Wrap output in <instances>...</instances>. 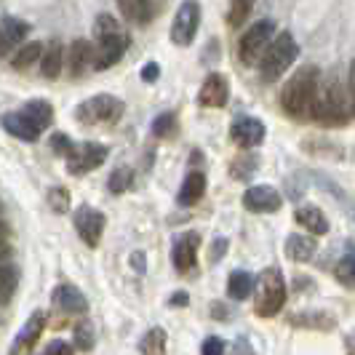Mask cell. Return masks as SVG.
Returning <instances> with one entry per match:
<instances>
[{"mask_svg": "<svg viewBox=\"0 0 355 355\" xmlns=\"http://www.w3.org/2000/svg\"><path fill=\"white\" fill-rule=\"evenodd\" d=\"M51 304L56 310L67 313V315H86L89 313V300L80 288H75L72 284H59L51 291Z\"/></svg>", "mask_w": 355, "mask_h": 355, "instance_id": "14", "label": "cell"}, {"mask_svg": "<svg viewBox=\"0 0 355 355\" xmlns=\"http://www.w3.org/2000/svg\"><path fill=\"white\" fill-rule=\"evenodd\" d=\"M40 355H75V347H72L70 342H64V339H53V342H49L40 350Z\"/></svg>", "mask_w": 355, "mask_h": 355, "instance_id": "39", "label": "cell"}, {"mask_svg": "<svg viewBox=\"0 0 355 355\" xmlns=\"http://www.w3.org/2000/svg\"><path fill=\"white\" fill-rule=\"evenodd\" d=\"M40 51H43V46L40 43H21L14 53V59H11V67L19 72L30 70L33 64H37V59H40Z\"/></svg>", "mask_w": 355, "mask_h": 355, "instance_id": "27", "label": "cell"}, {"mask_svg": "<svg viewBox=\"0 0 355 355\" xmlns=\"http://www.w3.org/2000/svg\"><path fill=\"white\" fill-rule=\"evenodd\" d=\"M265 123L262 121H257V118H241V121H235L230 128V139L238 147H243V150H254V147H259V144L265 142Z\"/></svg>", "mask_w": 355, "mask_h": 355, "instance_id": "16", "label": "cell"}, {"mask_svg": "<svg viewBox=\"0 0 355 355\" xmlns=\"http://www.w3.org/2000/svg\"><path fill=\"white\" fill-rule=\"evenodd\" d=\"M158 72H160L158 64H155V62H150V64L142 70V80H147V83H155V80H158Z\"/></svg>", "mask_w": 355, "mask_h": 355, "instance_id": "42", "label": "cell"}, {"mask_svg": "<svg viewBox=\"0 0 355 355\" xmlns=\"http://www.w3.org/2000/svg\"><path fill=\"white\" fill-rule=\"evenodd\" d=\"M318 249V243H315V235H288L286 238V257L291 259V262H307V259H313V254Z\"/></svg>", "mask_w": 355, "mask_h": 355, "instance_id": "20", "label": "cell"}, {"mask_svg": "<svg viewBox=\"0 0 355 355\" xmlns=\"http://www.w3.org/2000/svg\"><path fill=\"white\" fill-rule=\"evenodd\" d=\"M134 262H137V270H144V265H142V254H134Z\"/></svg>", "mask_w": 355, "mask_h": 355, "instance_id": "47", "label": "cell"}, {"mask_svg": "<svg viewBox=\"0 0 355 355\" xmlns=\"http://www.w3.org/2000/svg\"><path fill=\"white\" fill-rule=\"evenodd\" d=\"M187 302H190V294H187V291H177V294H171V300H168L171 307H187Z\"/></svg>", "mask_w": 355, "mask_h": 355, "instance_id": "43", "label": "cell"}, {"mask_svg": "<svg viewBox=\"0 0 355 355\" xmlns=\"http://www.w3.org/2000/svg\"><path fill=\"white\" fill-rule=\"evenodd\" d=\"M200 27V6L198 0H182V6L177 8V17L171 24V40L174 46H190L198 35Z\"/></svg>", "mask_w": 355, "mask_h": 355, "instance_id": "9", "label": "cell"}, {"mask_svg": "<svg viewBox=\"0 0 355 355\" xmlns=\"http://www.w3.org/2000/svg\"><path fill=\"white\" fill-rule=\"evenodd\" d=\"M21 112H24L40 131H46L53 121V107L49 105L46 99H33V102H27V105L21 107Z\"/></svg>", "mask_w": 355, "mask_h": 355, "instance_id": "26", "label": "cell"}, {"mask_svg": "<svg viewBox=\"0 0 355 355\" xmlns=\"http://www.w3.org/2000/svg\"><path fill=\"white\" fill-rule=\"evenodd\" d=\"M46 200H49V206H51L53 214L70 211V193H67V187H51Z\"/></svg>", "mask_w": 355, "mask_h": 355, "instance_id": "37", "label": "cell"}, {"mask_svg": "<svg viewBox=\"0 0 355 355\" xmlns=\"http://www.w3.org/2000/svg\"><path fill=\"white\" fill-rule=\"evenodd\" d=\"M198 249H200V235L198 232H182L174 238V249H171V262L177 267V272H190L198 262Z\"/></svg>", "mask_w": 355, "mask_h": 355, "instance_id": "12", "label": "cell"}, {"mask_svg": "<svg viewBox=\"0 0 355 355\" xmlns=\"http://www.w3.org/2000/svg\"><path fill=\"white\" fill-rule=\"evenodd\" d=\"M46 329V315L43 313H33L30 318L24 320L21 331L17 334V339L11 342L8 355H33L37 350V339Z\"/></svg>", "mask_w": 355, "mask_h": 355, "instance_id": "11", "label": "cell"}, {"mask_svg": "<svg viewBox=\"0 0 355 355\" xmlns=\"http://www.w3.org/2000/svg\"><path fill=\"white\" fill-rule=\"evenodd\" d=\"M211 315H214V318H219V320L230 318V313L225 310V304H222V302H214L211 304Z\"/></svg>", "mask_w": 355, "mask_h": 355, "instance_id": "45", "label": "cell"}, {"mask_svg": "<svg viewBox=\"0 0 355 355\" xmlns=\"http://www.w3.org/2000/svg\"><path fill=\"white\" fill-rule=\"evenodd\" d=\"M275 35V21L272 19H259L251 24V30H246V35L238 43V56L243 64H257L262 51L267 49V43Z\"/></svg>", "mask_w": 355, "mask_h": 355, "instance_id": "7", "label": "cell"}, {"mask_svg": "<svg viewBox=\"0 0 355 355\" xmlns=\"http://www.w3.org/2000/svg\"><path fill=\"white\" fill-rule=\"evenodd\" d=\"M153 134L158 139H168L177 134V115L174 112H160L158 118L153 121Z\"/></svg>", "mask_w": 355, "mask_h": 355, "instance_id": "36", "label": "cell"}, {"mask_svg": "<svg viewBox=\"0 0 355 355\" xmlns=\"http://www.w3.org/2000/svg\"><path fill=\"white\" fill-rule=\"evenodd\" d=\"M96 46H94V70H110L112 64H118L123 59L128 49V37L121 30V24L110 14H102L96 19Z\"/></svg>", "mask_w": 355, "mask_h": 355, "instance_id": "3", "label": "cell"}, {"mask_svg": "<svg viewBox=\"0 0 355 355\" xmlns=\"http://www.w3.org/2000/svg\"><path fill=\"white\" fill-rule=\"evenodd\" d=\"M243 206L254 214H275L284 206V198L270 184H254L243 193Z\"/></svg>", "mask_w": 355, "mask_h": 355, "instance_id": "13", "label": "cell"}, {"mask_svg": "<svg viewBox=\"0 0 355 355\" xmlns=\"http://www.w3.org/2000/svg\"><path fill=\"white\" fill-rule=\"evenodd\" d=\"M227 99H230V86H227L225 75L211 72V75L203 80V86H200L198 105L209 107V110H222V107L227 105Z\"/></svg>", "mask_w": 355, "mask_h": 355, "instance_id": "15", "label": "cell"}, {"mask_svg": "<svg viewBox=\"0 0 355 355\" xmlns=\"http://www.w3.org/2000/svg\"><path fill=\"white\" fill-rule=\"evenodd\" d=\"M121 115H123V102L112 94H96L75 110L78 123L83 125H112L121 121Z\"/></svg>", "mask_w": 355, "mask_h": 355, "instance_id": "6", "label": "cell"}, {"mask_svg": "<svg viewBox=\"0 0 355 355\" xmlns=\"http://www.w3.org/2000/svg\"><path fill=\"white\" fill-rule=\"evenodd\" d=\"M3 128L11 134V137H17L21 142H35L37 137L43 134L40 128H37L21 110L19 112H8V115H3Z\"/></svg>", "mask_w": 355, "mask_h": 355, "instance_id": "17", "label": "cell"}, {"mask_svg": "<svg viewBox=\"0 0 355 355\" xmlns=\"http://www.w3.org/2000/svg\"><path fill=\"white\" fill-rule=\"evenodd\" d=\"M94 70V43L89 40H75L70 46V75L80 78Z\"/></svg>", "mask_w": 355, "mask_h": 355, "instance_id": "19", "label": "cell"}, {"mask_svg": "<svg viewBox=\"0 0 355 355\" xmlns=\"http://www.w3.org/2000/svg\"><path fill=\"white\" fill-rule=\"evenodd\" d=\"M206 193V174L203 171H190L184 182H182V190H179V206H196L198 200Z\"/></svg>", "mask_w": 355, "mask_h": 355, "instance_id": "21", "label": "cell"}, {"mask_svg": "<svg viewBox=\"0 0 355 355\" xmlns=\"http://www.w3.org/2000/svg\"><path fill=\"white\" fill-rule=\"evenodd\" d=\"M297 222L302 225L307 232H313V235H326L329 232V219H326V214L315 209V206H302V209H297Z\"/></svg>", "mask_w": 355, "mask_h": 355, "instance_id": "23", "label": "cell"}, {"mask_svg": "<svg viewBox=\"0 0 355 355\" xmlns=\"http://www.w3.org/2000/svg\"><path fill=\"white\" fill-rule=\"evenodd\" d=\"M310 118L323 125H347L353 121V86L350 80L342 86L337 75H331L326 83H318V94L310 110Z\"/></svg>", "mask_w": 355, "mask_h": 355, "instance_id": "1", "label": "cell"}, {"mask_svg": "<svg viewBox=\"0 0 355 355\" xmlns=\"http://www.w3.org/2000/svg\"><path fill=\"white\" fill-rule=\"evenodd\" d=\"M227 249H230V241H227V238H222V235H219V238H214L211 251H209V262H219Z\"/></svg>", "mask_w": 355, "mask_h": 355, "instance_id": "41", "label": "cell"}, {"mask_svg": "<svg viewBox=\"0 0 355 355\" xmlns=\"http://www.w3.org/2000/svg\"><path fill=\"white\" fill-rule=\"evenodd\" d=\"M14 257V246L8 243V238H0V262H8Z\"/></svg>", "mask_w": 355, "mask_h": 355, "instance_id": "44", "label": "cell"}, {"mask_svg": "<svg viewBox=\"0 0 355 355\" xmlns=\"http://www.w3.org/2000/svg\"><path fill=\"white\" fill-rule=\"evenodd\" d=\"M37 64H40L43 78H49V80L59 78V72H62V46H59V40H51V43L40 51Z\"/></svg>", "mask_w": 355, "mask_h": 355, "instance_id": "22", "label": "cell"}, {"mask_svg": "<svg viewBox=\"0 0 355 355\" xmlns=\"http://www.w3.org/2000/svg\"><path fill=\"white\" fill-rule=\"evenodd\" d=\"M110 150L99 142H83V144H72L70 155H67V171L72 177H83L94 168H99L107 160Z\"/></svg>", "mask_w": 355, "mask_h": 355, "instance_id": "8", "label": "cell"}, {"mask_svg": "<svg viewBox=\"0 0 355 355\" xmlns=\"http://www.w3.org/2000/svg\"><path fill=\"white\" fill-rule=\"evenodd\" d=\"M200 355H225V339L206 337L200 345Z\"/></svg>", "mask_w": 355, "mask_h": 355, "instance_id": "40", "label": "cell"}, {"mask_svg": "<svg viewBox=\"0 0 355 355\" xmlns=\"http://www.w3.org/2000/svg\"><path fill=\"white\" fill-rule=\"evenodd\" d=\"M254 313L259 318H272L286 304V281L278 267H265L254 278Z\"/></svg>", "mask_w": 355, "mask_h": 355, "instance_id": "4", "label": "cell"}, {"mask_svg": "<svg viewBox=\"0 0 355 355\" xmlns=\"http://www.w3.org/2000/svg\"><path fill=\"white\" fill-rule=\"evenodd\" d=\"M19 286V272L14 265H6L0 262V304H8L14 300Z\"/></svg>", "mask_w": 355, "mask_h": 355, "instance_id": "28", "label": "cell"}, {"mask_svg": "<svg viewBox=\"0 0 355 355\" xmlns=\"http://www.w3.org/2000/svg\"><path fill=\"white\" fill-rule=\"evenodd\" d=\"M291 326H302V329H320V331H331L334 329V318L326 313H304V315H291L288 318Z\"/></svg>", "mask_w": 355, "mask_h": 355, "instance_id": "29", "label": "cell"}, {"mask_svg": "<svg viewBox=\"0 0 355 355\" xmlns=\"http://www.w3.org/2000/svg\"><path fill=\"white\" fill-rule=\"evenodd\" d=\"M166 347H168V337H166V329L160 326H153L142 337V355H166Z\"/></svg>", "mask_w": 355, "mask_h": 355, "instance_id": "30", "label": "cell"}, {"mask_svg": "<svg viewBox=\"0 0 355 355\" xmlns=\"http://www.w3.org/2000/svg\"><path fill=\"white\" fill-rule=\"evenodd\" d=\"M257 166H259L257 155H241V158L232 160L230 174L238 179V182H246V179H251V174L257 171Z\"/></svg>", "mask_w": 355, "mask_h": 355, "instance_id": "35", "label": "cell"}, {"mask_svg": "<svg viewBox=\"0 0 355 355\" xmlns=\"http://www.w3.org/2000/svg\"><path fill=\"white\" fill-rule=\"evenodd\" d=\"M8 235H11V227L6 222H0V238H8Z\"/></svg>", "mask_w": 355, "mask_h": 355, "instance_id": "46", "label": "cell"}, {"mask_svg": "<svg viewBox=\"0 0 355 355\" xmlns=\"http://www.w3.org/2000/svg\"><path fill=\"white\" fill-rule=\"evenodd\" d=\"M257 0H230V11H227V24L230 27H241L246 19L251 17V8H254Z\"/></svg>", "mask_w": 355, "mask_h": 355, "instance_id": "34", "label": "cell"}, {"mask_svg": "<svg viewBox=\"0 0 355 355\" xmlns=\"http://www.w3.org/2000/svg\"><path fill=\"white\" fill-rule=\"evenodd\" d=\"M334 275H337V281L345 288H353L355 286V259H353V249L345 251V257L337 262V267H334Z\"/></svg>", "mask_w": 355, "mask_h": 355, "instance_id": "33", "label": "cell"}, {"mask_svg": "<svg viewBox=\"0 0 355 355\" xmlns=\"http://www.w3.org/2000/svg\"><path fill=\"white\" fill-rule=\"evenodd\" d=\"M51 150L56 153V155H62V158H67L72 150V139L67 137V134H51Z\"/></svg>", "mask_w": 355, "mask_h": 355, "instance_id": "38", "label": "cell"}, {"mask_svg": "<svg viewBox=\"0 0 355 355\" xmlns=\"http://www.w3.org/2000/svg\"><path fill=\"white\" fill-rule=\"evenodd\" d=\"M318 83L320 72L315 64H304L286 80L284 91H281V107L288 118H297V121L310 118V110H313L315 94H318Z\"/></svg>", "mask_w": 355, "mask_h": 355, "instance_id": "2", "label": "cell"}, {"mask_svg": "<svg viewBox=\"0 0 355 355\" xmlns=\"http://www.w3.org/2000/svg\"><path fill=\"white\" fill-rule=\"evenodd\" d=\"M251 288H254V278L246 270H232L230 278H227V297L235 302H243L251 297Z\"/></svg>", "mask_w": 355, "mask_h": 355, "instance_id": "24", "label": "cell"}, {"mask_svg": "<svg viewBox=\"0 0 355 355\" xmlns=\"http://www.w3.org/2000/svg\"><path fill=\"white\" fill-rule=\"evenodd\" d=\"M300 56V46L291 33H278L267 43V49L259 56V72L265 83H275Z\"/></svg>", "mask_w": 355, "mask_h": 355, "instance_id": "5", "label": "cell"}, {"mask_svg": "<svg viewBox=\"0 0 355 355\" xmlns=\"http://www.w3.org/2000/svg\"><path fill=\"white\" fill-rule=\"evenodd\" d=\"M72 222H75V232L80 235V241L89 246V249H96L99 246V241H102V235H105V214L96 211L94 206H80L75 216H72Z\"/></svg>", "mask_w": 355, "mask_h": 355, "instance_id": "10", "label": "cell"}, {"mask_svg": "<svg viewBox=\"0 0 355 355\" xmlns=\"http://www.w3.org/2000/svg\"><path fill=\"white\" fill-rule=\"evenodd\" d=\"M30 33V24H24L21 19L6 17L0 21V56L8 53L17 43H21Z\"/></svg>", "mask_w": 355, "mask_h": 355, "instance_id": "18", "label": "cell"}, {"mask_svg": "<svg viewBox=\"0 0 355 355\" xmlns=\"http://www.w3.org/2000/svg\"><path fill=\"white\" fill-rule=\"evenodd\" d=\"M118 8H121L125 21H134V24H144L153 17L150 0H118Z\"/></svg>", "mask_w": 355, "mask_h": 355, "instance_id": "25", "label": "cell"}, {"mask_svg": "<svg viewBox=\"0 0 355 355\" xmlns=\"http://www.w3.org/2000/svg\"><path fill=\"white\" fill-rule=\"evenodd\" d=\"M131 182H134V171L128 168V166H118L110 179H107V190L112 193V196H123L125 190L131 187Z\"/></svg>", "mask_w": 355, "mask_h": 355, "instance_id": "32", "label": "cell"}, {"mask_svg": "<svg viewBox=\"0 0 355 355\" xmlns=\"http://www.w3.org/2000/svg\"><path fill=\"white\" fill-rule=\"evenodd\" d=\"M72 337H75V347H78L80 353H91L94 345H96L94 323H91V320H78L75 329H72Z\"/></svg>", "mask_w": 355, "mask_h": 355, "instance_id": "31", "label": "cell"}]
</instances>
